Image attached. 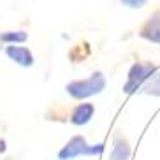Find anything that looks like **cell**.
<instances>
[{
    "label": "cell",
    "instance_id": "1",
    "mask_svg": "<svg viewBox=\"0 0 160 160\" xmlns=\"http://www.w3.org/2000/svg\"><path fill=\"white\" fill-rule=\"evenodd\" d=\"M104 88H106V78H104V74L100 71L93 72V74L90 76V78H86V79L71 81V83L65 86L67 93L71 95L72 99H78V100L88 99L92 95L100 93Z\"/></svg>",
    "mask_w": 160,
    "mask_h": 160
},
{
    "label": "cell",
    "instance_id": "3",
    "mask_svg": "<svg viewBox=\"0 0 160 160\" xmlns=\"http://www.w3.org/2000/svg\"><path fill=\"white\" fill-rule=\"evenodd\" d=\"M104 151V144H95L90 146L83 136H74L69 139L63 148L58 151V158L60 160H72L76 157H86V155H100Z\"/></svg>",
    "mask_w": 160,
    "mask_h": 160
},
{
    "label": "cell",
    "instance_id": "4",
    "mask_svg": "<svg viewBox=\"0 0 160 160\" xmlns=\"http://www.w3.org/2000/svg\"><path fill=\"white\" fill-rule=\"evenodd\" d=\"M139 35L153 44H160V9H157L139 28Z\"/></svg>",
    "mask_w": 160,
    "mask_h": 160
},
{
    "label": "cell",
    "instance_id": "7",
    "mask_svg": "<svg viewBox=\"0 0 160 160\" xmlns=\"http://www.w3.org/2000/svg\"><path fill=\"white\" fill-rule=\"evenodd\" d=\"M128 158H130V146H128V141L122 136H116L114 137L111 160H128Z\"/></svg>",
    "mask_w": 160,
    "mask_h": 160
},
{
    "label": "cell",
    "instance_id": "2",
    "mask_svg": "<svg viewBox=\"0 0 160 160\" xmlns=\"http://www.w3.org/2000/svg\"><path fill=\"white\" fill-rule=\"evenodd\" d=\"M155 72H157V65L151 63V62H137V63H134L127 74V81L123 85V92L125 93H134L136 90L144 86Z\"/></svg>",
    "mask_w": 160,
    "mask_h": 160
},
{
    "label": "cell",
    "instance_id": "8",
    "mask_svg": "<svg viewBox=\"0 0 160 160\" xmlns=\"http://www.w3.org/2000/svg\"><path fill=\"white\" fill-rule=\"evenodd\" d=\"M28 39V33L27 32H2L0 33V42L4 44H19V42H25Z\"/></svg>",
    "mask_w": 160,
    "mask_h": 160
},
{
    "label": "cell",
    "instance_id": "5",
    "mask_svg": "<svg viewBox=\"0 0 160 160\" xmlns=\"http://www.w3.org/2000/svg\"><path fill=\"white\" fill-rule=\"evenodd\" d=\"M5 55L21 67H32L33 62H35L32 51H30L28 48L18 46V44H7L5 46Z\"/></svg>",
    "mask_w": 160,
    "mask_h": 160
},
{
    "label": "cell",
    "instance_id": "6",
    "mask_svg": "<svg viewBox=\"0 0 160 160\" xmlns=\"http://www.w3.org/2000/svg\"><path fill=\"white\" fill-rule=\"evenodd\" d=\"M95 113V106L90 102H83V104H78L71 113V123L72 125H86V123L92 120Z\"/></svg>",
    "mask_w": 160,
    "mask_h": 160
},
{
    "label": "cell",
    "instance_id": "9",
    "mask_svg": "<svg viewBox=\"0 0 160 160\" xmlns=\"http://www.w3.org/2000/svg\"><path fill=\"white\" fill-rule=\"evenodd\" d=\"M142 92L146 95H155V97H160V71H157L155 74L150 78V81L142 86Z\"/></svg>",
    "mask_w": 160,
    "mask_h": 160
},
{
    "label": "cell",
    "instance_id": "10",
    "mask_svg": "<svg viewBox=\"0 0 160 160\" xmlns=\"http://www.w3.org/2000/svg\"><path fill=\"white\" fill-rule=\"evenodd\" d=\"M120 2L123 5L130 7V9H141V7H144L148 4V0H120Z\"/></svg>",
    "mask_w": 160,
    "mask_h": 160
},
{
    "label": "cell",
    "instance_id": "11",
    "mask_svg": "<svg viewBox=\"0 0 160 160\" xmlns=\"http://www.w3.org/2000/svg\"><path fill=\"white\" fill-rule=\"evenodd\" d=\"M5 148H7L5 141H4V139H0V153H4V151H5Z\"/></svg>",
    "mask_w": 160,
    "mask_h": 160
}]
</instances>
